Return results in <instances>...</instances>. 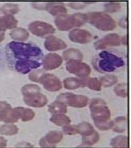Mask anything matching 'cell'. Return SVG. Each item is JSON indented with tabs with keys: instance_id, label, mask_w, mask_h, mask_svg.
I'll list each match as a JSON object with an SVG mask.
<instances>
[{
	"instance_id": "1",
	"label": "cell",
	"mask_w": 131,
	"mask_h": 148,
	"mask_svg": "<svg viewBox=\"0 0 131 148\" xmlns=\"http://www.w3.org/2000/svg\"><path fill=\"white\" fill-rule=\"evenodd\" d=\"M7 47L8 53L18 60H35L42 54L38 47L29 43L13 41L8 44Z\"/></svg>"
},
{
	"instance_id": "2",
	"label": "cell",
	"mask_w": 131,
	"mask_h": 148,
	"mask_svg": "<svg viewBox=\"0 0 131 148\" xmlns=\"http://www.w3.org/2000/svg\"><path fill=\"white\" fill-rule=\"evenodd\" d=\"M25 103L28 106L35 108H41L48 103L47 97L41 93V89L38 85L29 84L22 88Z\"/></svg>"
},
{
	"instance_id": "3",
	"label": "cell",
	"mask_w": 131,
	"mask_h": 148,
	"mask_svg": "<svg viewBox=\"0 0 131 148\" xmlns=\"http://www.w3.org/2000/svg\"><path fill=\"white\" fill-rule=\"evenodd\" d=\"M36 82L43 85L44 89L51 92H55L61 89L62 85L59 79L55 75L43 72Z\"/></svg>"
},
{
	"instance_id": "4",
	"label": "cell",
	"mask_w": 131,
	"mask_h": 148,
	"mask_svg": "<svg viewBox=\"0 0 131 148\" xmlns=\"http://www.w3.org/2000/svg\"><path fill=\"white\" fill-rule=\"evenodd\" d=\"M29 27L30 31L34 35L41 37L50 35L55 31L52 25L41 21L32 22Z\"/></svg>"
},
{
	"instance_id": "5",
	"label": "cell",
	"mask_w": 131,
	"mask_h": 148,
	"mask_svg": "<svg viewBox=\"0 0 131 148\" xmlns=\"http://www.w3.org/2000/svg\"><path fill=\"white\" fill-rule=\"evenodd\" d=\"M62 133L57 131H51L43 137L40 140L39 144L41 147H53L62 138Z\"/></svg>"
},
{
	"instance_id": "6",
	"label": "cell",
	"mask_w": 131,
	"mask_h": 148,
	"mask_svg": "<svg viewBox=\"0 0 131 148\" xmlns=\"http://www.w3.org/2000/svg\"><path fill=\"white\" fill-rule=\"evenodd\" d=\"M18 120L13 115V109L6 101H0V121L5 123H14Z\"/></svg>"
},
{
	"instance_id": "7",
	"label": "cell",
	"mask_w": 131,
	"mask_h": 148,
	"mask_svg": "<svg viewBox=\"0 0 131 148\" xmlns=\"http://www.w3.org/2000/svg\"><path fill=\"white\" fill-rule=\"evenodd\" d=\"M42 64L38 61L33 60H19L16 61L15 68L17 72L22 74L28 73L33 69L40 66Z\"/></svg>"
},
{
	"instance_id": "8",
	"label": "cell",
	"mask_w": 131,
	"mask_h": 148,
	"mask_svg": "<svg viewBox=\"0 0 131 148\" xmlns=\"http://www.w3.org/2000/svg\"><path fill=\"white\" fill-rule=\"evenodd\" d=\"M13 110L16 118L24 122L32 120L35 116V112L29 108L19 107L13 108Z\"/></svg>"
},
{
	"instance_id": "9",
	"label": "cell",
	"mask_w": 131,
	"mask_h": 148,
	"mask_svg": "<svg viewBox=\"0 0 131 148\" xmlns=\"http://www.w3.org/2000/svg\"><path fill=\"white\" fill-rule=\"evenodd\" d=\"M59 56L55 53H50L45 57L43 60V67L46 70H52L59 66L61 61Z\"/></svg>"
},
{
	"instance_id": "10",
	"label": "cell",
	"mask_w": 131,
	"mask_h": 148,
	"mask_svg": "<svg viewBox=\"0 0 131 148\" xmlns=\"http://www.w3.org/2000/svg\"><path fill=\"white\" fill-rule=\"evenodd\" d=\"M17 21L14 17L10 15L0 18V31H5L16 27Z\"/></svg>"
},
{
	"instance_id": "11",
	"label": "cell",
	"mask_w": 131,
	"mask_h": 148,
	"mask_svg": "<svg viewBox=\"0 0 131 148\" xmlns=\"http://www.w3.org/2000/svg\"><path fill=\"white\" fill-rule=\"evenodd\" d=\"M60 44L59 40L55 37L50 36L44 42V46L48 51H54L59 49L60 48Z\"/></svg>"
},
{
	"instance_id": "12",
	"label": "cell",
	"mask_w": 131,
	"mask_h": 148,
	"mask_svg": "<svg viewBox=\"0 0 131 148\" xmlns=\"http://www.w3.org/2000/svg\"><path fill=\"white\" fill-rule=\"evenodd\" d=\"M18 129L14 124H5L0 127V134L2 135L12 136L18 133Z\"/></svg>"
},
{
	"instance_id": "13",
	"label": "cell",
	"mask_w": 131,
	"mask_h": 148,
	"mask_svg": "<svg viewBox=\"0 0 131 148\" xmlns=\"http://www.w3.org/2000/svg\"><path fill=\"white\" fill-rule=\"evenodd\" d=\"M10 36L15 40L25 41L28 39L29 34L23 28H19L12 31Z\"/></svg>"
},
{
	"instance_id": "14",
	"label": "cell",
	"mask_w": 131,
	"mask_h": 148,
	"mask_svg": "<svg viewBox=\"0 0 131 148\" xmlns=\"http://www.w3.org/2000/svg\"><path fill=\"white\" fill-rule=\"evenodd\" d=\"M48 111L53 114L66 112V109L64 105L58 101H54L48 105Z\"/></svg>"
},
{
	"instance_id": "15",
	"label": "cell",
	"mask_w": 131,
	"mask_h": 148,
	"mask_svg": "<svg viewBox=\"0 0 131 148\" xmlns=\"http://www.w3.org/2000/svg\"><path fill=\"white\" fill-rule=\"evenodd\" d=\"M50 121L59 126H62L68 122L67 116L64 115L58 114H53L50 119Z\"/></svg>"
},
{
	"instance_id": "16",
	"label": "cell",
	"mask_w": 131,
	"mask_h": 148,
	"mask_svg": "<svg viewBox=\"0 0 131 148\" xmlns=\"http://www.w3.org/2000/svg\"><path fill=\"white\" fill-rule=\"evenodd\" d=\"M18 8L17 5L14 4L5 5L1 8V10L3 13L5 14H14L17 13Z\"/></svg>"
},
{
	"instance_id": "17",
	"label": "cell",
	"mask_w": 131,
	"mask_h": 148,
	"mask_svg": "<svg viewBox=\"0 0 131 148\" xmlns=\"http://www.w3.org/2000/svg\"><path fill=\"white\" fill-rule=\"evenodd\" d=\"M7 144V141L6 139L2 136H0V147H6Z\"/></svg>"
},
{
	"instance_id": "18",
	"label": "cell",
	"mask_w": 131,
	"mask_h": 148,
	"mask_svg": "<svg viewBox=\"0 0 131 148\" xmlns=\"http://www.w3.org/2000/svg\"><path fill=\"white\" fill-rule=\"evenodd\" d=\"M5 38V34L0 33V43L4 40Z\"/></svg>"
},
{
	"instance_id": "19",
	"label": "cell",
	"mask_w": 131,
	"mask_h": 148,
	"mask_svg": "<svg viewBox=\"0 0 131 148\" xmlns=\"http://www.w3.org/2000/svg\"><path fill=\"white\" fill-rule=\"evenodd\" d=\"M0 55H1V54H0Z\"/></svg>"
}]
</instances>
